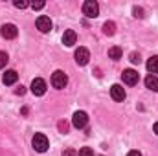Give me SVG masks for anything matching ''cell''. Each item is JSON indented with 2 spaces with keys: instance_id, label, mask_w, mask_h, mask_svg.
I'll use <instances>...</instances> for the list:
<instances>
[{
  "instance_id": "cell-1",
  "label": "cell",
  "mask_w": 158,
  "mask_h": 156,
  "mask_svg": "<svg viewBox=\"0 0 158 156\" xmlns=\"http://www.w3.org/2000/svg\"><path fill=\"white\" fill-rule=\"evenodd\" d=\"M31 145H33V149H35L37 153H46L48 147H50V142H48V138H46L44 134L37 132V134L31 138Z\"/></svg>"
},
{
  "instance_id": "cell-2",
  "label": "cell",
  "mask_w": 158,
  "mask_h": 156,
  "mask_svg": "<svg viewBox=\"0 0 158 156\" xmlns=\"http://www.w3.org/2000/svg\"><path fill=\"white\" fill-rule=\"evenodd\" d=\"M66 83H68V77H66V74H64L63 70H55V72L52 74V84H53V88L61 90V88L66 86Z\"/></svg>"
},
{
  "instance_id": "cell-3",
  "label": "cell",
  "mask_w": 158,
  "mask_h": 156,
  "mask_svg": "<svg viewBox=\"0 0 158 156\" xmlns=\"http://www.w3.org/2000/svg\"><path fill=\"white\" fill-rule=\"evenodd\" d=\"M83 13H85L88 18H96V17L99 15V6H98V2H96V0H86V2L83 4Z\"/></svg>"
},
{
  "instance_id": "cell-4",
  "label": "cell",
  "mask_w": 158,
  "mask_h": 156,
  "mask_svg": "<svg viewBox=\"0 0 158 156\" xmlns=\"http://www.w3.org/2000/svg\"><path fill=\"white\" fill-rule=\"evenodd\" d=\"M35 24H37V30H39L40 33H50L52 31V20H50V17H46V15H40L39 18L35 20Z\"/></svg>"
},
{
  "instance_id": "cell-5",
  "label": "cell",
  "mask_w": 158,
  "mask_h": 156,
  "mask_svg": "<svg viewBox=\"0 0 158 156\" xmlns=\"http://www.w3.org/2000/svg\"><path fill=\"white\" fill-rule=\"evenodd\" d=\"M74 57H76V63H77L79 66H85V64L90 61V51H88L86 48L79 46L77 50H76V53H74Z\"/></svg>"
},
{
  "instance_id": "cell-6",
  "label": "cell",
  "mask_w": 158,
  "mask_h": 156,
  "mask_svg": "<svg viewBox=\"0 0 158 156\" xmlns=\"http://www.w3.org/2000/svg\"><path fill=\"white\" fill-rule=\"evenodd\" d=\"M121 77H123V83H125V84H129V86H134V84L138 83L140 76H138V72H136V70L129 68V70H123Z\"/></svg>"
},
{
  "instance_id": "cell-7",
  "label": "cell",
  "mask_w": 158,
  "mask_h": 156,
  "mask_svg": "<svg viewBox=\"0 0 158 156\" xmlns=\"http://www.w3.org/2000/svg\"><path fill=\"white\" fill-rule=\"evenodd\" d=\"M72 123H74V127L76 129H85L86 127V123H88V116H86V112H83V110H77L74 117H72Z\"/></svg>"
},
{
  "instance_id": "cell-8",
  "label": "cell",
  "mask_w": 158,
  "mask_h": 156,
  "mask_svg": "<svg viewBox=\"0 0 158 156\" xmlns=\"http://www.w3.org/2000/svg\"><path fill=\"white\" fill-rule=\"evenodd\" d=\"M0 33H2L4 39H15V37L19 35V30H17L15 24H4V26L0 28Z\"/></svg>"
},
{
  "instance_id": "cell-9",
  "label": "cell",
  "mask_w": 158,
  "mask_h": 156,
  "mask_svg": "<svg viewBox=\"0 0 158 156\" xmlns=\"http://www.w3.org/2000/svg\"><path fill=\"white\" fill-rule=\"evenodd\" d=\"M31 92L35 94V96H42L44 92H46V81L40 77H35L31 81Z\"/></svg>"
},
{
  "instance_id": "cell-10",
  "label": "cell",
  "mask_w": 158,
  "mask_h": 156,
  "mask_svg": "<svg viewBox=\"0 0 158 156\" xmlns=\"http://www.w3.org/2000/svg\"><path fill=\"white\" fill-rule=\"evenodd\" d=\"M110 96H112L114 101H123V99L127 97L125 88H123L121 84H112V86H110Z\"/></svg>"
},
{
  "instance_id": "cell-11",
  "label": "cell",
  "mask_w": 158,
  "mask_h": 156,
  "mask_svg": "<svg viewBox=\"0 0 158 156\" xmlns=\"http://www.w3.org/2000/svg\"><path fill=\"white\" fill-rule=\"evenodd\" d=\"M76 40H77V33H76L74 30H66V31L63 33V44H64V46H74Z\"/></svg>"
},
{
  "instance_id": "cell-12",
  "label": "cell",
  "mask_w": 158,
  "mask_h": 156,
  "mask_svg": "<svg viewBox=\"0 0 158 156\" xmlns=\"http://www.w3.org/2000/svg\"><path fill=\"white\" fill-rule=\"evenodd\" d=\"M17 79H19V74L15 72V70H6V74H4V84H15L17 83Z\"/></svg>"
},
{
  "instance_id": "cell-13",
  "label": "cell",
  "mask_w": 158,
  "mask_h": 156,
  "mask_svg": "<svg viewBox=\"0 0 158 156\" xmlns=\"http://www.w3.org/2000/svg\"><path fill=\"white\" fill-rule=\"evenodd\" d=\"M147 70L151 76H156L158 74V55H153L149 61H147Z\"/></svg>"
},
{
  "instance_id": "cell-14",
  "label": "cell",
  "mask_w": 158,
  "mask_h": 156,
  "mask_svg": "<svg viewBox=\"0 0 158 156\" xmlns=\"http://www.w3.org/2000/svg\"><path fill=\"white\" fill-rule=\"evenodd\" d=\"M145 86H147L149 90H153V92H158V77L149 74V76L145 77Z\"/></svg>"
},
{
  "instance_id": "cell-15",
  "label": "cell",
  "mask_w": 158,
  "mask_h": 156,
  "mask_svg": "<svg viewBox=\"0 0 158 156\" xmlns=\"http://www.w3.org/2000/svg\"><path fill=\"white\" fill-rule=\"evenodd\" d=\"M103 33L109 35V37L114 35V33H116V24H114V22H105V24H103Z\"/></svg>"
},
{
  "instance_id": "cell-16",
  "label": "cell",
  "mask_w": 158,
  "mask_h": 156,
  "mask_svg": "<svg viewBox=\"0 0 158 156\" xmlns=\"http://www.w3.org/2000/svg\"><path fill=\"white\" fill-rule=\"evenodd\" d=\"M121 53H123V51H121L119 46H112V48H109V57L114 59V61H116V59H121Z\"/></svg>"
},
{
  "instance_id": "cell-17",
  "label": "cell",
  "mask_w": 158,
  "mask_h": 156,
  "mask_svg": "<svg viewBox=\"0 0 158 156\" xmlns=\"http://www.w3.org/2000/svg\"><path fill=\"white\" fill-rule=\"evenodd\" d=\"M77 156H94V151L90 147H83V149H79Z\"/></svg>"
},
{
  "instance_id": "cell-18",
  "label": "cell",
  "mask_w": 158,
  "mask_h": 156,
  "mask_svg": "<svg viewBox=\"0 0 158 156\" xmlns=\"http://www.w3.org/2000/svg\"><path fill=\"white\" fill-rule=\"evenodd\" d=\"M7 61H9L7 53H6V51H0V68H4V66L7 64Z\"/></svg>"
},
{
  "instance_id": "cell-19",
  "label": "cell",
  "mask_w": 158,
  "mask_h": 156,
  "mask_svg": "<svg viewBox=\"0 0 158 156\" xmlns=\"http://www.w3.org/2000/svg\"><path fill=\"white\" fill-rule=\"evenodd\" d=\"M132 13H134V17H136V18H143V9H142V7H138V6H136V7H132Z\"/></svg>"
},
{
  "instance_id": "cell-20",
  "label": "cell",
  "mask_w": 158,
  "mask_h": 156,
  "mask_svg": "<svg viewBox=\"0 0 158 156\" xmlns=\"http://www.w3.org/2000/svg\"><path fill=\"white\" fill-rule=\"evenodd\" d=\"M140 61H142V59H140V53L132 51V53H131V63H132V64H140Z\"/></svg>"
},
{
  "instance_id": "cell-21",
  "label": "cell",
  "mask_w": 158,
  "mask_h": 156,
  "mask_svg": "<svg viewBox=\"0 0 158 156\" xmlns=\"http://www.w3.org/2000/svg\"><path fill=\"white\" fill-rule=\"evenodd\" d=\"M13 6H15V7H19V9H24V7H28L30 4H28V2H22V0H15V2H13Z\"/></svg>"
},
{
  "instance_id": "cell-22",
  "label": "cell",
  "mask_w": 158,
  "mask_h": 156,
  "mask_svg": "<svg viewBox=\"0 0 158 156\" xmlns=\"http://www.w3.org/2000/svg\"><path fill=\"white\" fill-rule=\"evenodd\" d=\"M63 156H77V153H76L74 149H66V151L63 153Z\"/></svg>"
},
{
  "instance_id": "cell-23",
  "label": "cell",
  "mask_w": 158,
  "mask_h": 156,
  "mask_svg": "<svg viewBox=\"0 0 158 156\" xmlns=\"http://www.w3.org/2000/svg\"><path fill=\"white\" fill-rule=\"evenodd\" d=\"M31 7H33V9H42V7H44V2H33Z\"/></svg>"
},
{
  "instance_id": "cell-24",
  "label": "cell",
  "mask_w": 158,
  "mask_h": 156,
  "mask_svg": "<svg viewBox=\"0 0 158 156\" xmlns=\"http://www.w3.org/2000/svg\"><path fill=\"white\" fill-rule=\"evenodd\" d=\"M59 129H61L63 132H66V130H68V125H66L64 121H61V123H59Z\"/></svg>"
},
{
  "instance_id": "cell-25",
  "label": "cell",
  "mask_w": 158,
  "mask_h": 156,
  "mask_svg": "<svg viewBox=\"0 0 158 156\" xmlns=\"http://www.w3.org/2000/svg\"><path fill=\"white\" fill-rule=\"evenodd\" d=\"M127 156H142V153H138V151H129Z\"/></svg>"
},
{
  "instance_id": "cell-26",
  "label": "cell",
  "mask_w": 158,
  "mask_h": 156,
  "mask_svg": "<svg viewBox=\"0 0 158 156\" xmlns=\"http://www.w3.org/2000/svg\"><path fill=\"white\" fill-rule=\"evenodd\" d=\"M17 94H19V96H22V94H24V86H20V88H17Z\"/></svg>"
},
{
  "instance_id": "cell-27",
  "label": "cell",
  "mask_w": 158,
  "mask_h": 156,
  "mask_svg": "<svg viewBox=\"0 0 158 156\" xmlns=\"http://www.w3.org/2000/svg\"><path fill=\"white\" fill-rule=\"evenodd\" d=\"M153 129H155V132H156V134H158V121H156V123H155V127H153Z\"/></svg>"
}]
</instances>
